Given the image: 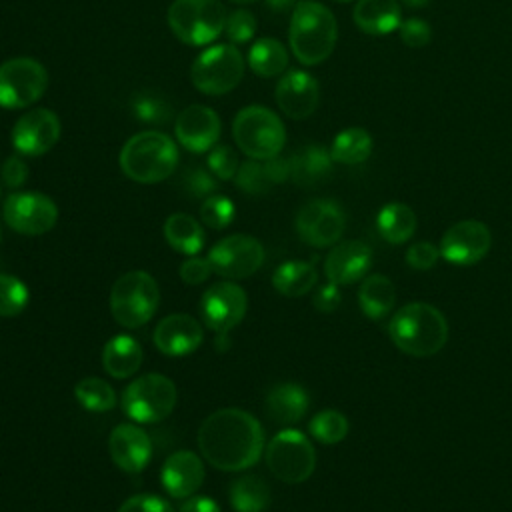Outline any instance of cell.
Wrapping results in <instances>:
<instances>
[{
    "label": "cell",
    "instance_id": "cell-1",
    "mask_svg": "<svg viewBox=\"0 0 512 512\" xmlns=\"http://www.w3.org/2000/svg\"><path fill=\"white\" fill-rule=\"evenodd\" d=\"M198 448L214 468L240 472L260 460L264 430L250 412L242 408H222L200 424Z\"/></svg>",
    "mask_w": 512,
    "mask_h": 512
},
{
    "label": "cell",
    "instance_id": "cell-2",
    "mask_svg": "<svg viewBox=\"0 0 512 512\" xmlns=\"http://www.w3.org/2000/svg\"><path fill=\"white\" fill-rule=\"evenodd\" d=\"M388 336L400 352L414 358H428L446 346L448 320L432 304L410 302L392 314Z\"/></svg>",
    "mask_w": 512,
    "mask_h": 512
},
{
    "label": "cell",
    "instance_id": "cell-3",
    "mask_svg": "<svg viewBox=\"0 0 512 512\" xmlns=\"http://www.w3.org/2000/svg\"><path fill=\"white\" fill-rule=\"evenodd\" d=\"M288 40L300 64L316 66L324 62L338 40L334 14L316 0H300L292 10Z\"/></svg>",
    "mask_w": 512,
    "mask_h": 512
},
{
    "label": "cell",
    "instance_id": "cell-4",
    "mask_svg": "<svg viewBox=\"0 0 512 512\" xmlns=\"http://www.w3.org/2000/svg\"><path fill=\"white\" fill-rule=\"evenodd\" d=\"M174 140L158 130H144L126 140L118 162L122 172L140 184H156L172 176L178 166Z\"/></svg>",
    "mask_w": 512,
    "mask_h": 512
},
{
    "label": "cell",
    "instance_id": "cell-5",
    "mask_svg": "<svg viewBox=\"0 0 512 512\" xmlns=\"http://www.w3.org/2000/svg\"><path fill=\"white\" fill-rule=\"evenodd\" d=\"M236 146L256 160H268L280 154L286 142V130L276 112L266 106H246L238 110L232 122Z\"/></svg>",
    "mask_w": 512,
    "mask_h": 512
},
{
    "label": "cell",
    "instance_id": "cell-6",
    "mask_svg": "<svg viewBox=\"0 0 512 512\" xmlns=\"http://www.w3.org/2000/svg\"><path fill=\"white\" fill-rule=\"evenodd\" d=\"M228 12L218 0H174L168 6V26L188 46L214 42L226 26Z\"/></svg>",
    "mask_w": 512,
    "mask_h": 512
},
{
    "label": "cell",
    "instance_id": "cell-7",
    "mask_svg": "<svg viewBox=\"0 0 512 512\" xmlns=\"http://www.w3.org/2000/svg\"><path fill=\"white\" fill-rule=\"evenodd\" d=\"M160 302L156 280L144 270L122 274L110 290V312L124 328H138L150 322Z\"/></svg>",
    "mask_w": 512,
    "mask_h": 512
},
{
    "label": "cell",
    "instance_id": "cell-8",
    "mask_svg": "<svg viewBox=\"0 0 512 512\" xmlns=\"http://www.w3.org/2000/svg\"><path fill=\"white\" fill-rule=\"evenodd\" d=\"M244 68V56L234 44H212L194 58L190 78L202 94L222 96L240 84Z\"/></svg>",
    "mask_w": 512,
    "mask_h": 512
},
{
    "label": "cell",
    "instance_id": "cell-9",
    "mask_svg": "<svg viewBox=\"0 0 512 512\" xmlns=\"http://www.w3.org/2000/svg\"><path fill=\"white\" fill-rule=\"evenodd\" d=\"M174 382L158 372H150L132 380L122 394L124 414L138 424H154L170 416L176 406Z\"/></svg>",
    "mask_w": 512,
    "mask_h": 512
},
{
    "label": "cell",
    "instance_id": "cell-10",
    "mask_svg": "<svg viewBox=\"0 0 512 512\" xmlns=\"http://www.w3.org/2000/svg\"><path fill=\"white\" fill-rule=\"evenodd\" d=\"M268 470L286 484L308 480L316 468V452L312 442L294 428L280 430L266 446Z\"/></svg>",
    "mask_w": 512,
    "mask_h": 512
},
{
    "label": "cell",
    "instance_id": "cell-11",
    "mask_svg": "<svg viewBox=\"0 0 512 512\" xmlns=\"http://www.w3.org/2000/svg\"><path fill=\"white\" fill-rule=\"evenodd\" d=\"M48 88L46 68L28 56L10 58L0 64V106L26 108L42 98Z\"/></svg>",
    "mask_w": 512,
    "mask_h": 512
},
{
    "label": "cell",
    "instance_id": "cell-12",
    "mask_svg": "<svg viewBox=\"0 0 512 512\" xmlns=\"http://www.w3.org/2000/svg\"><path fill=\"white\" fill-rule=\"evenodd\" d=\"M2 214L14 232L40 236L56 226L58 206L42 192H14L6 198Z\"/></svg>",
    "mask_w": 512,
    "mask_h": 512
},
{
    "label": "cell",
    "instance_id": "cell-13",
    "mask_svg": "<svg viewBox=\"0 0 512 512\" xmlns=\"http://www.w3.org/2000/svg\"><path fill=\"white\" fill-rule=\"evenodd\" d=\"M294 226L302 242L314 248H326L340 240L346 226V216L338 202L316 198L298 210Z\"/></svg>",
    "mask_w": 512,
    "mask_h": 512
},
{
    "label": "cell",
    "instance_id": "cell-14",
    "mask_svg": "<svg viewBox=\"0 0 512 512\" xmlns=\"http://www.w3.org/2000/svg\"><path fill=\"white\" fill-rule=\"evenodd\" d=\"M206 258L218 276L240 280L254 274L262 266L264 248L254 236L232 234L218 240Z\"/></svg>",
    "mask_w": 512,
    "mask_h": 512
},
{
    "label": "cell",
    "instance_id": "cell-15",
    "mask_svg": "<svg viewBox=\"0 0 512 512\" xmlns=\"http://www.w3.org/2000/svg\"><path fill=\"white\" fill-rule=\"evenodd\" d=\"M248 310V296L234 282H216L200 298V314L204 324L220 336H226L242 322Z\"/></svg>",
    "mask_w": 512,
    "mask_h": 512
},
{
    "label": "cell",
    "instance_id": "cell-16",
    "mask_svg": "<svg viewBox=\"0 0 512 512\" xmlns=\"http://www.w3.org/2000/svg\"><path fill=\"white\" fill-rule=\"evenodd\" d=\"M492 246V232L480 220H460L452 224L440 240V256L454 266L480 262Z\"/></svg>",
    "mask_w": 512,
    "mask_h": 512
},
{
    "label": "cell",
    "instance_id": "cell-17",
    "mask_svg": "<svg viewBox=\"0 0 512 512\" xmlns=\"http://www.w3.org/2000/svg\"><path fill=\"white\" fill-rule=\"evenodd\" d=\"M60 138V118L48 108L24 112L10 134L12 146L22 156H42L56 146Z\"/></svg>",
    "mask_w": 512,
    "mask_h": 512
},
{
    "label": "cell",
    "instance_id": "cell-18",
    "mask_svg": "<svg viewBox=\"0 0 512 512\" xmlns=\"http://www.w3.org/2000/svg\"><path fill=\"white\" fill-rule=\"evenodd\" d=\"M174 132L178 144L188 152H208L220 138V118L210 106L190 104L178 112L174 120Z\"/></svg>",
    "mask_w": 512,
    "mask_h": 512
},
{
    "label": "cell",
    "instance_id": "cell-19",
    "mask_svg": "<svg viewBox=\"0 0 512 512\" xmlns=\"http://www.w3.org/2000/svg\"><path fill=\"white\" fill-rule=\"evenodd\" d=\"M274 98L288 118L304 120L318 108L320 86L312 74L304 70H290L278 80Z\"/></svg>",
    "mask_w": 512,
    "mask_h": 512
},
{
    "label": "cell",
    "instance_id": "cell-20",
    "mask_svg": "<svg viewBox=\"0 0 512 512\" xmlns=\"http://www.w3.org/2000/svg\"><path fill=\"white\" fill-rule=\"evenodd\" d=\"M370 266H372V250L368 248V244L360 240H346L336 244L328 252L324 260V274L328 282L346 286V284L364 280L368 276Z\"/></svg>",
    "mask_w": 512,
    "mask_h": 512
},
{
    "label": "cell",
    "instance_id": "cell-21",
    "mask_svg": "<svg viewBox=\"0 0 512 512\" xmlns=\"http://www.w3.org/2000/svg\"><path fill=\"white\" fill-rule=\"evenodd\" d=\"M108 450L112 462L120 470L136 474L146 468L152 454V442L140 426L118 424L108 436Z\"/></svg>",
    "mask_w": 512,
    "mask_h": 512
},
{
    "label": "cell",
    "instance_id": "cell-22",
    "mask_svg": "<svg viewBox=\"0 0 512 512\" xmlns=\"http://www.w3.org/2000/svg\"><path fill=\"white\" fill-rule=\"evenodd\" d=\"M154 344L166 356H186L202 344V326L190 314H168L154 328Z\"/></svg>",
    "mask_w": 512,
    "mask_h": 512
},
{
    "label": "cell",
    "instance_id": "cell-23",
    "mask_svg": "<svg viewBox=\"0 0 512 512\" xmlns=\"http://www.w3.org/2000/svg\"><path fill=\"white\" fill-rule=\"evenodd\" d=\"M160 480L172 498H190L204 482V464L192 450H178L166 458Z\"/></svg>",
    "mask_w": 512,
    "mask_h": 512
},
{
    "label": "cell",
    "instance_id": "cell-24",
    "mask_svg": "<svg viewBox=\"0 0 512 512\" xmlns=\"http://www.w3.org/2000/svg\"><path fill=\"white\" fill-rule=\"evenodd\" d=\"M352 16L356 26L372 36H386L402 24L398 0H358Z\"/></svg>",
    "mask_w": 512,
    "mask_h": 512
},
{
    "label": "cell",
    "instance_id": "cell-25",
    "mask_svg": "<svg viewBox=\"0 0 512 512\" xmlns=\"http://www.w3.org/2000/svg\"><path fill=\"white\" fill-rule=\"evenodd\" d=\"M310 406L308 392L294 382H282L266 394V412L280 424H294L304 418Z\"/></svg>",
    "mask_w": 512,
    "mask_h": 512
},
{
    "label": "cell",
    "instance_id": "cell-26",
    "mask_svg": "<svg viewBox=\"0 0 512 512\" xmlns=\"http://www.w3.org/2000/svg\"><path fill=\"white\" fill-rule=\"evenodd\" d=\"M290 178L298 186H314L324 180L332 170V156L320 144H306L288 158Z\"/></svg>",
    "mask_w": 512,
    "mask_h": 512
},
{
    "label": "cell",
    "instance_id": "cell-27",
    "mask_svg": "<svg viewBox=\"0 0 512 512\" xmlns=\"http://www.w3.org/2000/svg\"><path fill=\"white\" fill-rule=\"evenodd\" d=\"M396 304V288L384 274H368L358 288V306L370 320L386 318Z\"/></svg>",
    "mask_w": 512,
    "mask_h": 512
},
{
    "label": "cell",
    "instance_id": "cell-28",
    "mask_svg": "<svg viewBox=\"0 0 512 512\" xmlns=\"http://www.w3.org/2000/svg\"><path fill=\"white\" fill-rule=\"evenodd\" d=\"M142 364V348L138 340L128 334L110 338L102 350V366L112 378H128L136 374Z\"/></svg>",
    "mask_w": 512,
    "mask_h": 512
},
{
    "label": "cell",
    "instance_id": "cell-29",
    "mask_svg": "<svg viewBox=\"0 0 512 512\" xmlns=\"http://www.w3.org/2000/svg\"><path fill=\"white\" fill-rule=\"evenodd\" d=\"M416 214L404 202H390L380 208L376 216L378 234L390 244H404L416 232Z\"/></svg>",
    "mask_w": 512,
    "mask_h": 512
},
{
    "label": "cell",
    "instance_id": "cell-30",
    "mask_svg": "<svg viewBox=\"0 0 512 512\" xmlns=\"http://www.w3.org/2000/svg\"><path fill=\"white\" fill-rule=\"evenodd\" d=\"M318 280V272L312 262L286 260L272 274V286L276 292L288 298L308 294Z\"/></svg>",
    "mask_w": 512,
    "mask_h": 512
},
{
    "label": "cell",
    "instance_id": "cell-31",
    "mask_svg": "<svg viewBox=\"0 0 512 512\" xmlns=\"http://www.w3.org/2000/svg\"><path fill=\"white\" fill-rule=\"evenodd\" d=\"M166 242L180 254L196 256L204 246V230L196 218L184 212L170 214L164 222Z\"/></svg>",
    "mask_w": 512,
    "mask_h": 512
},
{
    "label": "cell",
    "instance_id": "cell-32",
    "mask_svg": "<svg viewBox=\"0 0 512 512\" xmlns=\"http://www.w3.org/2000/svg\"><path fill=\"white\" fill-rule=\"evenodd\" d=\"M288 66V52L276 38H260L248 50V68L260 78L280 76Z\"/></svg>",
    "mask_w": 512,
    "mask_h": 512
},
{
    "label": "cell",
    "instance_id": "cell-33",
    "mask_svg": "<svg viewBox=\"0 0 512 512\" xmlns=\"http://www.w3.org/2000/svg\"><path fill=\"white\" fill-rule=\"evenodd\" d=\"M230 504L236 512H264L270 506V488L256 474H244L230 484Z\"/></svg>",
    "mask_w": 512,
    "mask_h": 512
},
{
    "label": "cell",
    "instance_id": "cell-34",
    "mask_svg": "<svg viewBox=\"0 0 512 512\" xmlns=\"http://www.w3.org/2000/svg\"><path fill=\"white\" fill-rule=\"evenodd\" d=\"M372 152V136L360 126H350L338 132L330 144V156L340 164H360Z\"/></svg>",
    "mask_w": 512,
    "mask_h": 512
},
{
    "label": "cell",
    "instance_id": "cell-35",
    "mask_svg": "<svg viewBox=\"0 0 512 512\" xmlns=\"http://www.w3.org/2000/svg\"><path fill=\"white\" fill-rule=\"evenodd\" d=\"M74 396L78 404L88 412H108L116 406V392L114 388L96 376L82 378L74 386Z\"/></svg>",
    "mask_w": 512,
    "mask_h": 512
},
{
    "label": "cell",
    "instance_id": "cell-36",
    "mask_svg": "<svg viewBox=\"0 0 512 512\" xmlns=\"http://www.w3.org/2000/svg\"><path fill=\"white\" fill-rule=\"evenodd\" d=\"M308 432L322 444H338L348 434V418L332 408L320 410L318 414L312 416Z\"/></svg>",
    "mask_w": 512,
    "mask_h": 512
},
{
    "label": "cell",
    "instance_id": "cell-37",
    "mask_svg": "<svg viewBox=\"0 0 512 512\" xmlns=\"http://www.w3.org/2000/svg\"><path fill=\"white\" fill-rule=\"evenodd\" d=\"M28 306V288L26 284L12 276V274H0V316L12 318L24 312Z\"/></svg>",
    "mask_w": 512,
    "mask_h": 512
},
{
    "label": "cell",
    "instance_id": "cell-38",
    "mask_svg": "<svg viewBox=\"0 0 512 512\" xmlns=\"http://www.w3.org/2000/svg\"><path fill=\"white\" fill-rule=\"evenodd\" d=\"M234 180H236V186L242 192L254 194V196L264 194V192L270 190V186H274L270 176H268L264 160H256V158L246 160L244 164H240Z\"/></svg>",
    "mask_w": 512,
    "mask_h": 512
},
{
    "label": "cell",
    "instance_id": "cell-39",
    "mask_svg": "<svg viewBox=\"0 0 512 512\" xmlns=\"http://www.w3.org/2000/svg\"><path fill=\"white\" fill-rule=\"evenodd\" d=\"M132 114L144 124L162 126V124L170 122L172 106L156 94H138L132 100Z\"/></svg>",
    "mask_w": 512,
    "mask_h": 512
},
{
    "label": "cell",
    "instance_id": "cell-40",
    "mask_svg": "<svg viewBox=\"0 0 512 512\" xmlns=\"http://www.w3.org/2000/svg\"><path fill=\"white\" fill-rule=\"evenodd\" d=\"M234 214H236L234 202L224 194H212L204 198L200 206V220L214 230H222L230 226L234 220Z\"/></svg>",
    "mask_w": 512,
    "mask_h": 512
},
{
    "label": "cell",
    "instance_id": "cell-41",
    "mask_svg": "<svg viewBox=\"0 0 512 512\" xmlns=\"http://www.w3.org/2000/svg\"><path fill=\"white\" fill-rule=\"evenodd\" d=\"M182 186L192 198H208V196L216 194L218 180L210 170H206L202 166H192L184 172Z\"/></svg>",
    "mask_w": 512,
    "mask_h": 512
},
{
    "label": "cell",
    "instance_id": "cell-42",
    "mask_svg": "<svg viewBox=\"0 0 512 512\" xmlns=\"http://www.w3.org/2000/svg\"><path fill=\"white\" fill-rule=\"evenodd\" d=\"M224 34L232 44H244L256 34V18L252 12L238 8L226 18Z\"/></svg>",
    "mask_w": 512,
    "mask_h": 512
},
{
    "label": "cell",
    "instance_id": "cell-43",
    "mask_svg": "<svg viewBox=\"0 0 512 512\" xmlns=\"http://www.w3.org/2000/svg\"><path fill=\"white\" fill-rule=\"evenodd\" d=\"M238 156L228 144H216L208 154V170L218 180H232L238 172Z\"/></svg>",
    "mask_w": 512,
    "mask_h": 512
},
{
    "label": "cell",
    "instance_id": "cell-44",
    "mask_svg": "<svg viewBox=\"0 0 512 512\" xmlns=\"http://www.w3.org/2000/svg\"><path fill=\"white\" fill-rule=\"evenodd\" d=\"M400 40L410 48H422L432 40V28L422 18H406L398 26Z\"/></svg>",
    "mask_w": 512,
    "mask_h": 512
},
{
    "label": "cell",
    "instance_id": "cell-45",
    "mask_svg": "<svg viewBox=\"0 0 512 512\" xmlns=\"http://www.w3.org/2000/svg\"><path fill=\"white\" fill-rule=\"evenodd\" d=\"M406 264L412 270H430L436 266L440 256V248L432 242H416L406 250Z\"/></svg>",
    "mask_w": 512,
    "mask_h": 512
},
{
    "label": "cell",
    "instance_id": "cell-46",
    "mask_svg": "<svg viewBox=\"0 0 512 512\" xmlns=\"http://www.w3.org/2000/svg\"><path fill=\"white\" fill-rule=\"evenodd\" d=\"M118 512H174V510L164 498L156 494H136V496H130L118 508Z\"/></svg>",
    "mask_w": 512,
    "mask_h": 512
},
{
    "label": "cell",
    "instance_id": "cell-47",
    "mask_svg": "<svg viewBox=\"0 0 512 512\" xmlns=\"http://www.w3.org/2000/svg\"><path fill=\"white\" fill-rule=\"evenodd\" d=\"M212 272H214V270H212L208 258H198V256H192V258H188L186 262H182V264H180V270H178L180 278H182L186 284H192V286L206 282Z\"/></svg>",
    "mask_w": 512,
    "mask_h": 512
},
{
    "label": "cell",
    "instance_id": "cell-48",
    "mask_svg": "<svg viewBox=\"0 0 512 512\" xmlns=\"http://www.w3.org/2000/svg\"><path fill=\"white\" fill-rule=\"evenodd\" d=\"M340 302H342V294H340L338 284H334V282H328V284L320 286V288L316 290L314 298H312L314 308H316L318 312H322V314L334 312V310L340 306Z\"/></svg>",
    "mask_w": 512,
    "mask_h": 512
},
{
    "label": "cell",
    "instance_id": "cell-49",
    "mask_svg": "<svg viewBox=\"0 0 512 512\" xmlns=\"http://www.w3.org/2000/svg\"><path fill=\"white\" fill-rule=\"evenodd\" d=\"M28 178V166L20 156H10L2 164V180L8 188H18Z\"/></svg>",
    "mask_w": 512,
    "mask_h": 512
},
{
    "label": "cell",
    "instance_id": "cell-50",
    "mask_svg": "<svg viewBox=\"0 0 512 512\" xmlns=\"http://www.w3.org/2000/svg\"><path fill=\"white\" fill-rule=\"evenodd\" d=\"M178 512H220V508L208 496H190V498H184Z\"/></svg>",
    "mask_w": 512,
    "mask_h": 512
},
{
    "label": "cell",
    "instance_id": "cell-51",
    "mask_svg": "<svg viewBox=\"0 0 512 512\" xmlns=\"http://www.w3.org/2000/svg\"><path fill=\"white\" fill-rule=\"evenodd\" d=\"M300 0H266V6L274 12H284L288 8H294Z\"/></svg>",
    "mask_w": 512,
    "mask_h": 512
},
{
    "label": "cell",
    "instance_id": "cell-52",
    "mask_svg": "<svg viewBox=\"0 0 512 512\" xmlns=\"http://www.w3.org/2000/svg\"><path fill=\"white\" fill-rule=\"evenodd\" d=\"M400 2L408 8H424V6H428L430 0H400Z\"/></svg>",
    "mask_w": 512,
    "mask_h": 512
},
{
    "label": "cell",
    "instance_id": "cell-53",
    "mask_svg": "<svg viewBox=\"0 0 512 512\" xmlns=\"http://www.w3.org/2000/svg\"><path fill=\"white\" fill-rule=\"evenodd\" d=\"M232 2H236V4H250V2H256V0H232Z\"/></svg>",
    "mask_w": 512,
    "mask_h": 512
},
{
    "label": "cell",
    "instance_id": "cell-54",
    "mask_svg": "<svg viewBox=\"0 0 512 512\" xmlns=\"http://www.w3.org/2000/svg\"><path fill=\"white\" fill-rule=\"evenodd\" d=\"M336 2H352V0H336Z\"/></svg>",
    "mask_w": 512,
    "mask_h": 512
}]
</instances>
